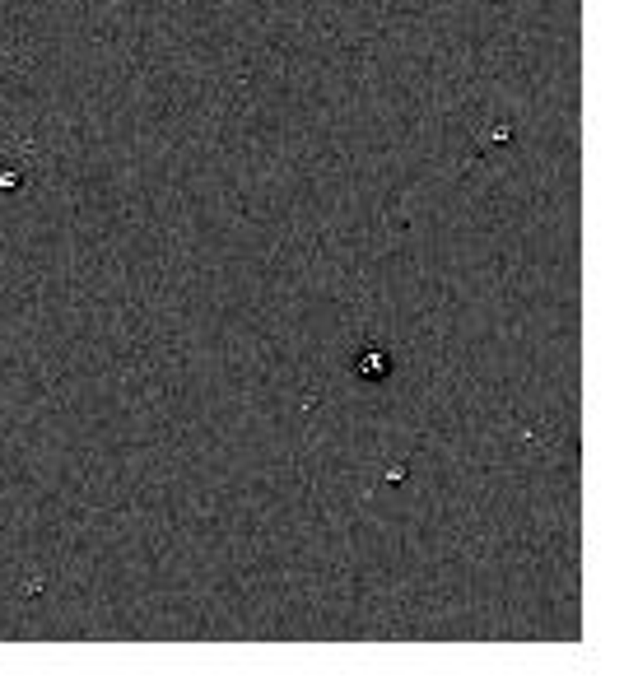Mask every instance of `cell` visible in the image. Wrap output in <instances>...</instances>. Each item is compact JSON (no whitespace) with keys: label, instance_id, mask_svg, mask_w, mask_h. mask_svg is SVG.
<instances>
[{"label":"cell","instance_id":"obj_1","mask_svg":"<svg viewBox=\"0 0 624 689\" xmlns=\"http://www.w3.org/2000/svg\"><path fill=\"white\" fill-rule=\"evenodd\" d=\"M382 373H387V359H382V354H363L359 359V378H382Z\"/></svg>","mask_w":624,"mask_h":689}]
</instances>
